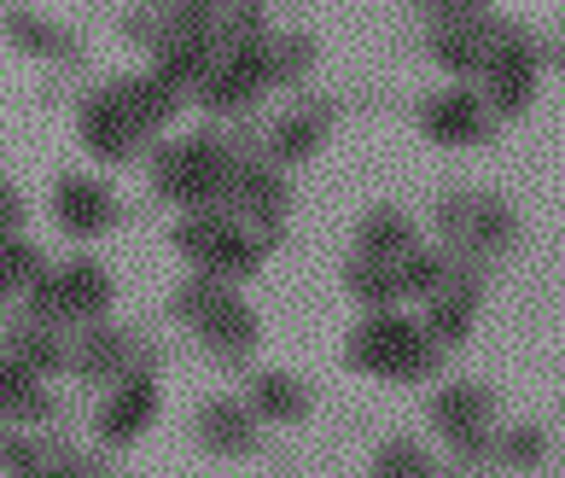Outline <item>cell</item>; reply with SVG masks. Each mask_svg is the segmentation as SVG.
I'll return each instance as SVG.
<instances>
[{"instance_id": "obj_22", "label": "cell", "mask_w": 565, "mask_h": 478, "mask_svg": "<svg viewBox=\"0 0 565 478\" xmlns=\"http://www.w3.org/2000/svg\"><path fill=\"white\" fill-rule=\"evenodd\" d=\"M467 216H472V187H460V193H444V199H437V240H444L449 257H455L460 234H467Z\"/></svg>"}, {"instance_id": "obj_18", "label": "cell", "mask_w": 565, "mask_h": 478, "mask_svg": "<svg viewBox=\"0 0 565 478\" xmlns=\"http://www.w3.org/2000/svg\"><path fill=\"white\" fill-rule=\"evenodd\" d=\"M204 438H211L222 455H239V449H250V438H257V421H250L239 403H211L204 408Z\"/></svg>"}, {"instance_id": "obj_4", "label": "cell", "mask_w": 565, "mask_h": 478, "mask_svg": "<svg viewBox=\"0 0 565 478\" xmlns=\"http://www.w3.org/2000/svg\"><path fill=\"white\" fill-rule=\"evenodd\" d=\"M431 432L460 461H484L495 444V391L478 380H444L431 391Z\"/></svg>"}, {"instance_id": "obj_23", "label": "cell", "mask_w": 565, "mask_h": 478, "mask_svg": "<svg viewBox=\"0 0 565 478\" xmlns=\"http://www.w3.org/2000/svg\"><path fill=\"white\" fill-rule=\"evenodd\" d=\"M35 268V257H30V245H18V240H0V293L7 286H18Z\"/></svg>"}, {"instance_id": "obj_16", "label": "cell", "mask_w": 565, "mask_h": 478, "mask_svg": "<svg viewBox=\"0 0 565 478\" xmlns=\"http://www.w3.org/2000/svg\"><path fill=\"white\" fill-rule=\"evenodd\" d=\"M548 426L542 421H508V426H495V444H490V455L501 461V472H531V467H542L548 461Z\"/></svg>"}, {"instance_id": "obj_21", "label": "cell", "mask_w": 565, "mask_h": 478, "mask_svg": "<svg viewBox=\"0 0 565 478\" xmlns=\"http://www.w3.org/2000/svg\"><path fill=\"white\" fill-rule=\"evenodd\" d=\"M327 117H332V106L286 117L280 129H275V152H280V158H309V152H316V140L327 135Z\"/></svg>"}, {"instance_id": "obj_17", "label": "cell", "mask_w": 565, "mask_h": 478, "mask_svg": "<svg viewBox=\"0 0 565 478\" xmlns=\"http://www.w3.org/2000/svg\"><path fill=\"white\" fill-rule=\"evenodd\" d=\"M344 286H350V298L367 309V316H380V309H396L403 304V286H396V263H367V257H355L344 268Z\"/></svg>"}, {"instance_id": "obj_11", "label": "cell", "mask_w": 565, "mask_h": 478, "mask_svg": "<svg viewBox=\"0 0 565 478\" xmlns=\"http://www.w3.org/2000/svg\"><path fill=\"white\" fill-rule=\"evenodd\" d=\"M355 240H362V257L367 263H403L408 252H420V227H414L408 211H396V204H373L355 227Z\"/></svg>"}, {"instance_id": "obj_7", "label": "cell", "mask_w": 565, "mask_h": 478, "mask_svg": "<svg viewBox=\"0 0 565 478\" xmlns=\"http://www.w3.org/2000/svg\"><path fill=\"white\" fill-rule=\"evenodd\" d=\"M227 181H234V163H227L211 140H186V147H170L158 158V187L181 204H204L227 193Z\"/></svg>"}, {"instance_id": "obj_20", "label": "cell", "mask_w": 565, "mask_h": 478, "mask_svg": "<svg viewBox=\"0 0 565 478\" xmlns=\"http://www.w3.org/2000/svg\"><path fill=\"white\" fill-rule=\"evenodd\" d=\"M250 403H257L263 414H275V421H298V414L309 408V391L291 380V373H263V380L250 385Z\"/></svg>"}, {"instance_id": "obj_6", "label": "cell", "mask_w": 565, "mask_h": 478, "mask_svg": "<svg viewBox=\"0 0 565 478\" xmlns=\"http://www.w3.org/2000/svg\"><path fill=\"white\" fill-rule=\"evenodd\" d=\"M478 309H484V275H478V268H467V263H455L449 286L420 309V327H426V339L449 357V350H460V344L472 339Z\"/></svg>"}, {"instance_id": "obj_10", "label": "cell", "mask_w": 565, "mask_h": 478, "mask_svg": "<svg viewBox=\"0 0 565 478\" xmlns=\"http://www.w3.org/2000/svg\"><path fill=\"white\" fill-rule=\"evenodd\" d=\"M175 240L211 268V275H250V268H257V245H250L227 216H199V222H186Z\"/></svg>"}, {"instance_id": "obj_15", "label": "cell", "mask_w": 565, "mask_h": 478, "mask_svg": "<svg viewBox=\"0 0 565 478\" xmlns=\"http://www.w3.org/2000/svg\"><path fill=\"white\" fill-rule=\"evenodd\" d=\"M152 408H158V391H152V380H129V385H122L106 408H99V432H106L111 444H129L135 432L152 426Z\"/></svg>"}, {"instance_id": "obj_25", "label": "cell", "mask_w": 565, "mask_h": 478, "mask_svg": "<svg viewBox=\"0 0 565 478\" xmlns=\"http://www.w3.org/2000/svg\"><path fill=\"white\" fill-rule=\"evenodd\" d=\"M501 478H513V472H501Z\"/></svg>"}, {"instance_id": "obj_1", "label": "cell", "mask_w": 565, "mask_h": 478, "mask_svg": "<svg viewBox=\"0 0 565 478\" xmlns=\"http://www.w3.org/2000/svg\"><path fill=\"white\" fill-rule=\"evenodd\" d=\"M444 362L449 357L426 339L420 316H408V309H380V316H367L350 332V368L373 373V380L414 385V380H431Z\"/></svg>"}, {"instance_id": "obj_2", "label": "cell", "mask_w": 565, "mask_h": 478, "mask_svg": "<svg viewBox=\"0 0 565 478\" xmlns=\"http://www.w3.org/2000/svg\"><path fill=\"white\" fill-rule=\"evenodd\" d=\"M542 41L536 30H525L519 18H501V30L490 41V59H484V71H478V94H484V106L495 123H513V117H525L536 106V94H542Z\"/></svg>"}, {"instance_id": "obj_19", "label": "cell", "mask_w": 565, "mask_h": 478, "mask_svg": "<svg viewBox=\"0 0 565 478\" xmlns=\"http://www.w3.org/2000/svg\"><path fill=\"white\" fill-rule=\"evenodd\" d=\"M367 478H437V461L426 444L414 438H391L380 455H373V472Z\"/></svg>"}, {"instance_id": "obj_14", "label": "cell", "mask_w": 565, "mask_h": 478, "mask_svg": "<svg viewBox=\"0 0 565 478\" xmlns=\"http://www.w3.org/2000/svg\"><path fill=\"white\" fill-rule=\"evenodd\" d=\"M455 275V257L444 252V245H420V252H408L403 263H396V286H403V304H431L437 293L449 286Z\"/></svg>"}, {"instance_id": "obj_9", "label": "cell", "mask_w": 565, "mask_h": 478, "mask_svg": "<svg viewBox=\"0 0 565 478\" xmlns=\"http://www.w3.org/2000/svg\"><path fill=\"white\" fill-rule=\"evenodd\" d=\"M111 298V280L99 275L94 263H71L65 275H53V280H41L35 286V321L47 316V321H65V316H99Z\"/></svg>"}, {"instance_id": "obj_13", "label": "cell", "mask_w": 565, "mask_h": 478, "mask_svg": "<svg viewBox=\"0 0 565 478\" xmlns=\"http://www.w3.org/2000/svg\"><path fill=\"white\" fill-rule=\"evenodd\" d=\"M53 211H58V222L71 227V234H99V227L111 222V193L99 181H88V176H71V181H58V199H53Z\"/></svg>"}, {"instance_id": "obj_8", "label": "cell", "mask_w": 565, "mask_h": 478, "mask_svg": "<svg viewBox=\"0 0 565 478\" xmlns=\"http://www.w3.org/2000/svg\"><path fill=\"white\" fill-rule=\"evenodd\" d=\"M519 234H525V222H519V211L501 193H472V216H467V234H460L455 245V263H467L484 275L490 263H501L519 245Z\"/></svg>"}, {"instance_id": "obj_5", "label": "cell", "mask_w": 565, "mask_h": 478, "mask_svg": "<svg viewBox=\"0 0 565 478\" xmlns=\"http://www.w3.org/2000/svg\"><path fill=\"white\" fill-rule=\"evenodd\" d=\"M414 117H420V135L431 147H449V152H472L495 135V117L484 106V94H478V82H444L437 94L420 99Z\"/></svg>"}, {"instance_id": "obj_24", "label": "cell", "mask_w": 565, "mask_h": 478, "mask_svg": "<svg viewBox=\"0 0 565 478\" xmlns=\"http://www.w3.org/2000/svg\"><path fill=\"white\" fill-rule=\"evenodd\" d=\"M12 216H18V199L7 193V187H0V222H12Z\"/></svg>"}, {"instance_id": "obj_12", "label": "cell", "mask_w": 565, "mask_h": 478, "mask_svg": "<svg viewBox=\"0 0 565 478\" xmlns=\"http://www.w3.org/2000/svg\"><path fill=\"white\" fill-rule=\"evenodd\" d=\"M135 129H140V123L117 99V88L111 94H94L88 106H82V140H88L99 158H129L135 152Z\"/></svg>"}, {"instance_id": "obj_3", "label": "cell", "mask_w": 565, "mask_h": 478, "mask_svg": "<svg viewBox=\"0 0 565 478\" xmlns=\"http://www.w3.org/2000/svg\"><path fill=\"white\" fill-rule=\"evenodd\" d=\"M420 24H431L426 30L431 65L449 82H478V71L490 59V41L501 30V12L484 7V0H449V7H420Z\"/></svg>"}]
</instances>
